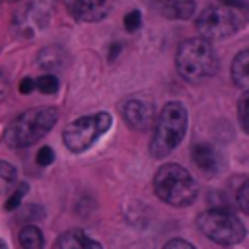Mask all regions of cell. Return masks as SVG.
<instances>
[{
	"mask_svg": "<svg viewBox=\"0 0 249 249\" xmlns=\"http://www.w3.org/2000/svg\"><path fill=\"white\" fill-rule=\"evenodd\" d=\"M51 18H53L51 0H27L14 14V19H12L14 33L25 41L35 39L51 23Z\"/></svg>",
	"mask_w": 249,
	"mask_h": 249,
	"instance_id": "8",
	"label": "cell"
},
{
	"mask_svg": "<svg viewBox=\"0 0 249 249\" xmlns=\"http://www.w3.org/2000/svg\"><path fill=\"white\" fill-rule=\"evenodd\" d=\"M58 88H60L58 78H56L54 74H51V72H47V74H43V76H39V78L35 80V89H39V91L45 93V95L56 93Z\"/></svg>",
	"mask_w": 249,
	"mask_h": 249,
	"instance_id": "18",
	"label": "cell"
},
{
	"mask_svg": "<svg viewBox=\"0 0 249 249\" xmlns=\"http://www.w3.org/2000/svg\"><path fill=\"white\" fill-rule=\"evenodd\" d=\"M58 121L56 107L41 105L18 115L6 128L4 140L10 148H27L47 136Z\"/></svg>",
	"mask_w": 249,
	"mask_h": 249,
	"instance_id": "2",
	"label": "cell"
},
{
	"mask_svg": "<svg viewBox=\"0 0 249 249\" xmlns=\"http://www.w3.org/2000/svg\"><path fill=\"white\" fill-rule=\"evenodd\" d=\"M33 89H35V80H33V78H29V76H25V78L19 82V93L29 95Z\"/></svg>",
	"mask_w": 249,
	"mask_h": 249,
	"instance_id": "25",
	"label": "cell"
},
{
	"mask_svg": "<svg viewBox=\"0 0 249 249\" xmlns=\"http://www.w3.org/2000/svg\"><path fill=\"white\" fill-rule=\"evenodd\" d=\"M196 226L216 245H235L243 241L247 233L245 224L239 218L220 208L200 212L196 218Z\"/></svg>",
	"mask_w": 249,
	"mask_h": 249,
	"instance_id": "7",
	"label": "cell"
},
{
	"mask_svg": "<svg viewBox=\"0 0 249 249\" xmlns=\"http://www.w3.org/2000/svg\"><path fill=\"white\" fill-rule=\"evenodd\" d=\"M123 25H124V29H126L128 33L138 31V29L142 27V14H140L138 10L128 12V14L124 16V19H123Z\"/></svg>",
	"mask_w": 249,
	"mask_h": 249,
	"instance_id": "22",
	"label": "cell"
},
{
	"mask_svg": "<svg viewBox=\"0 0 249 249\" xmlns=\"http://www.w3.org/2000/svg\"><path fill=\"white\" fill-rule=\"evenodd\" d=\"M123 121L134 130H148L156 121V105L148 97H130L121 107Z\"/></svg>",
	"mask_w": 249,
	"mask_h": 249,
	"instance_id": "9",
	"label": "cell"
},
{
	"mask_svg": "<svg viewBox=\"0 0 249 249\" xmlns=\"http://www.w3.org/2000/svg\"><path fill=\"white\" fill-rule=\"evenodd\" d=\"M245 14H247V10L226 6V4L208 6L196 16L195 27L200 33V37H204L208 41L228 39L245 27V23H247Z\"/></svg>",
	"mask_w": 249,
	"mask_h": 249,
	"instance_id": "5",
	"label": "cell"
},
{
	"mask_svg": "<svg viewBox=\"0 0 249 249\" xmlns=\"http://www.w3.org/2000/svg\"><path fill=\"white\" fill-rule=\"evenodd\" d=\"M121 53V45L119 43H113L111 45V49H109V53H107V58H109V62H113L115 58H117V54Z\"/></svg>",
	"mask_w": 249,
	"mask_h": 249,
	"instance_id": "28",
	"label": "cell"
},
{
	"mask_svg": "<svg viewBox=\"0 0 249 249\" xmlns=\"http://www.w3.org/2000/svg\"><path fill=\"white\" fill-rule=\"evenodd\" d=\"M154 8L167 19H189L195 16V0H154Z\"/></svg>",
	"mask_w": 249,
	"mask_h": 249,
	"instance_id": "12",
	"label": "cell"
},
{
	"mask_svg": "<svg viewBox=\"0 0 249 249\" xmlns=\"http://www.w3.org/2000/svg\"><path fill=\"white\" fill-rule=\"evenodd\" d=\"M113 124V117L105 111L93 113V115H84L72 123L66 124L62 130V140L64 146L72 154H82L89 150Z\"/></svg>",
	"mask_w": 249,
	"mask_h": 249,
	"instance_id": "6",
	"label": "cell"
},
{
	"mask_svg": "<svg viewBox=\"0 0 249 249\" xmlns=\"http://www.w3.org/2000/svg\"><path fill=\"white\" fill-rule=\"evenodd\" d=\"M6 247H8V245H6V241H2V239H0V249H6Z\"/></svg>",
	"mask_w": 249,
	"mask_h": 249,
	"instance_id": "29",
	"label": "cell"
},
{
	"mask_svg": "<svg viewBox=\"0 0 249 249\" xmlns=\"http://www.w3.org/2000/svg\"><path fill=\"white\" fill-rule=\"evenodd\" d=\"M19 245L25 249H41L45 245V237L41 233V230L33 224H27L19 230Z\"/></svg>",
	"mask_w": 249,
	"mask_h": 249,
	"instance_id": "16",
	"label": "cell"
},
{
	"mask_svg": "<svg viewBox=\"0 0 249 249\" xmlns=\"http://www.w3.org/2000/svg\"><path fill=\"white\" fill-rule=\"evenodd\" d=\"M220 4H226V6H233V8H241V10H247V0H218Z\"/></svg>",
	"mask_w": 249,
	"mask_h": 249,
	"instance_id": "27",
	"label": "cell"
},
{
	"mask_svg": "<svg viewBox=\"0 0 249 249\" xmlns=\"http://www.w3.org/2000/svg\"><path fill=\"white\" fill-rule=\"evenodd\" d=\"M115 0H70V14L86 23H97L109 16Z\"/></svg>",
	"mask_w": 249,
	"mask_h": 249,
	"instance_id": "10",
	"label": "cell"
},
{
	"mask_svg": "<svg viewBox=\"0 0 249 249\" xmlns=\"http://www.w3.org/2000/svg\"><path fill=\"white\" fill-rule=\"evenodd\" d=\"M156 196L175 208L191 206L198 196V185L195 177L179 163H165L154 175Z\"/></svg>",
	"mask_w": 249,
	"mask_h": 249,
	"instance_id": "3",
	"label": "cell"
},
{
	"mask_svg": "<svg viewBox=\"0 0 249 249\" xmlns=\"http://www.w3.org/2000/svg\"><path fill=\"white\" fill-rule=\"evenodd\" d=\"M247 111H249V95H247V89H243V93H241V97H239V103H237V119H239V126H241L243 132L249 130Z\"/></svg>",
	"mask_w": 249,
	"mask_h": 249,
	"instance_id": "19",
	"label": "cell"
},
{
	"mask_svg": "<svg viewBox=\"0 0 249 249\" xmlns=\"http://www.w3.org/2000/svg\"><path fill=\"white\" fill-rule=\"evenodd\" d=\"M193 161L195 165L206 175V177H216L224 169V158L220 150L208 142H198L193 146Z\"/></svg>",
	"mask_w": 249,
	"mask_h": 249,
	"instance_id": "11",
	"label": "cell"
},
{
	"mask_svg": "<svg viewBox=\"0 0 249 249\" xmlns=\"http://www.w3.org/2000/svg\"><path fill=\"white\" fill-rule=\"evenodd\" d=\"M189 126V111L181 101L165 103L156 121H154V136L150 140V154L152 158H165L169 156L185 138Z\"/></svg>",
	"mask_w": 249,
	"mask_h": 249,
	"instance_id": "1",
	"label": "cell"
},
{
	"mask_svg": "<svg viewBox=\"0 0 249 249\" xmlns=\"http://www.w3.org/2000/svg\"><path fill=\"white\" fill-rule=\"evenodd\" d=\"M14 189V187H12ZM27 195V183H19L16 189H14V193L8 196V200H6V204H4V208L10 212V210H16L19 204H21V200H23V196Z\"/></svg>",
	"mask_w": 249,
	"mask_h": 249,
	"instance_id": "20",
	"label": "cell"
},
{
	"mask_svg": "<svg viewBox=\"0 0 249 249\" xmlns=\"http://www.w3.org/2000/svg\"><path fill=\"white\" fill-rule=\"evenodd\" d=\"M8 91H10V80L4 72H0V101L8 97Z\"/></svg>",
	"mask_w": 249,
	"mask_h": 249,
	"instance_id": "26",
	"label": "cell"
},
{
	"mask_svg": "<svg viewBox=\"0 0 249 249\" xmlns=\"http://www.w3.org/2000/svg\"><path fill=\"white\" fill-rule=\"evenodd\" d=\"M235 200H237L241 214H249V181L247 179L239 185V189L235 193Z\"/></svg>",
	"mask_w": 249,
	"mask_h": 249,
	"instance_id": "21",
	"label": "cell"
},
{
	"mask_svg": "<svg viewBox=\"0 0 249 249\" xmlns=\"http://www.w3.org/2000/svg\"><path fill=\"white\" fill-rule=\"evenodd\" d=\"M16 177H18V169L10 161L0 160V196L12 191V187L16 185Z\"/></svg>",
	"mask_w": 249,
	"mask_h": 249,
	"instance_id": "17",
	"label": "cell"
},
{
	"mask_svg": "<svg viewBox=\"0 0 249 249\" xmlns=\"http://www.w3.org/2000/svg\"><path fill=\"white\" fill-rule=\"evenodd\" d=\"M35 161L41 167H49L54 161V150L51 146H41L39 152H37V156H35Z\"/></svg>",
	"mask_w": 249,
	"mask_h": 249,
	"instance_id": "23",
	"label": "cell"
},
{
	"mask_svg": "<svg viewBox=\"0 0 249 249\" xmlns=\"http://www.w3.org/2000/svg\"><path fill=\"white\" fill-rule=\"evenodd\" d=\"M35 62H37V66L41 70L56 72V70H60L66 64V53L58 45H49V47H45V49H41L37 53Z\"/></svg>",
	"mask_w": 249,
	"mask_h": 249,
	"instance_id": "14",
	"label": "cell"
},
{
	"mask_svg": "<svg viewBox=\"0 0 249 249\" xmlns=\"http://www.w3.org/2000/svg\"><path fill=\"white\" fill-rule=\"evenodd\" d=\"M163 247H165V249H175V247H181V249H195V245H193L191 241H187V239H179V237L165 241Z\"/></svg>",
	"mask_w": 249,
	"mask_h": 249,
	"instance_id": "24",
	"label": "cell"
},
{
	"mask_svg": "<svg viewBox=\"0 0 249 249\" xmlns=\"http://www.w3.org/2000/svg\"><path fill=\"white\" fill-rule=\"evenodd\" d=\"M218 54L212 43L204 37H193L179 45L175 53V68L177 72L191 82H198L210 78L218 72Z\"/></svg>",
	"mask_w": 249,
	"mask_h": 249,
	"instance_id": "4",
	"label": "cell"
},
{
	"mask_svg": "<svg viewBox=\"0 0 249 249\" xmlns=\"http://www.w3.org/2000/svg\"><path fill=\"white\" fill-rule=\"evenodd\" d=\"M54 249H101V243L89 237L84 230L74 228L56 237Z\"/></svg>",
	"mask_w": 249,
	"mask_h": 249,
	"instance_id": "13",
	"label": "cell"
},
{
	"mask_svg": "<svg viewBox=\"0 0 249 249\" xmlns=\"http://www.w3.org/2000/svg\"><path fill=\"white\" fill-rule=\"evenodd\" d=\"M247 66H249V53H247V49H243V51H239L233 56V62H231V82L241 91L249 88V72H247Z\"/></svg>",
	"mask_w": 249,
	"mask_h": 249,
	"instance_id": "15",
	"label": "cell"
}]
</instances>
